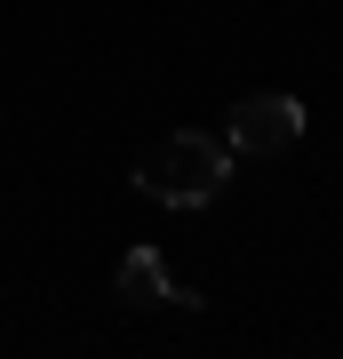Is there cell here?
Returning <instances> with one entry per match:
<instances>
[{"instance_id": "1", "label": "cell", "mask_w": 343, "mask_h": 359, "mask_svg": "<svg viewBox=\"0 0 343 359\" xmlns=\"http://www.w3.org/2000/svg\"><path fill=\"white\" fill-rule=\"evenodd\" d=\"M231 184V144H216L208 128H176L136 160V192L160 208H208Z\"/></svg>"}, {"instance_id": "2", "label": "cell", "mask_w": 343, "mask_h": 359, "mask_svg": "<svg viewBox=\"0 0 343 359\" xmlns=\"http://www.w3.org/2000/svg\"><path fill=\"white\" fill-rule=\"evenodd\" d=\"M224 144L231 152H288V144H304V96H288V88H255L240 96L224 112Z\"/></svg>"}, {"instance_id": "3", "label": "cell", "mask_w": 343, "mask_h": 359, "mask_svg": "<svg viewBox=\"0 0 343 359\" xmlns=\"http://www.w3.org/2000/svg\"><path fill=\"white\" fill-rule=\"evenodd\" d=\"M112 295L128 311H152V304H176V280H168L160 248H128V256L112 264Z\"/></svg>"}]
</instances>
